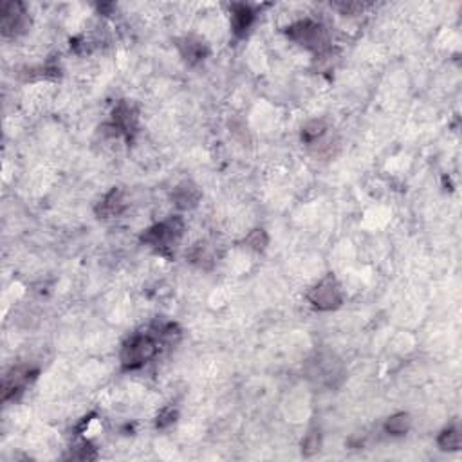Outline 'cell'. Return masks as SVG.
I'll list each match as a JSON object with an SVG mask.
<instances>
[{
    "label": "cell",
    "instance_id": "17",
    "mask_svg": "<svg viewBox=\"0 0 462 462\" xmlns=\"http://www.w3.org/2000/svg\"><path fill=\"white\" fill-rule=\"evenodd\" d=\"M188 258H190V262L202 265L206 260H210L211 256H210V253H208V249L204 244H197V246H194V249L188 253Z\"/></svg>",
    "mask_w": 462,
    "mask_h": 462
},
{
    "label": "cell",
    "instance_id": "15",
    "mask_svg": "<svg viewBox=\"0 0 462 462\" xmlns=\"http://www.w3.org/2000/svg\"><path fill=\"white\" fill-rule=\"evenodd\" d=\"M269 242V237L264 230H253L246 239H244V244L251 248L253 251H264L265 246Z\"/></svg>",
    "mask_w": 462,
    "mask_h": 462
},
{
    "label": "cell",
    "instance_id": "3",
    "mask_svg": "<svg viewBox=\"0 0 462 462\" xmlns=\"http://www.w3.org/2000/svg\"><path fill=\"white\" fill-rule=\"evenodd\" d=\"M286 34L293 40V42H296L298 46L307 47V49L324 51L325 42H327V33H325L324 25L311 20V18L294 22L293 25L287 27Z\"/></svg>",
    "mask_w": 462,
    "mask_h": 462
},
{
    "label": "cell",
    "instance_id": "7",
    "mask_svg": "<svg viewBox=\"0 0 462 462\" xmlns=\"http://www.w3.org/2000/svg\"><path fill=\"white\" fill-rule=\"evenodd\" d=\"M112 125L118 131V134L131 138L138 126V112L128 101H119L116 109L112 110Z\"/></svg>",
    "mask_w": 462,
    "mask_h": 462
},
{
    "label": "cell",
    "instance_id": "13",
    "mask_svg": "<svg viewBox=\"0 0 462 462\" xmlns=\"http://www.w3.org/2000/svg\"><path fill=\"white\" fill-rule=\"evenodd\" d=\"M441 450L444 451H455L461 448V433H458L457 426H450V428L442 430V433L437 439Z\"/></svg>",
    "mask_w": 462,
    "mask_h": 462
},
{
    "label": "cell",
    "instance_id": "9",
    "mask_svg": "<svg viewBox=\"0 0 462 462\" xmlns=\"http://www.w3.org/2000/svg\"><path fill=\"white\" fill-rule=\"evenodd\" d=\"M177 47L181 51L183 58H185L190 65H195V63L202 62V60L208 56V46L202 42L201 38L185 37L181 38V40H177Z\"/></svg>",
    "mask_w": 462,
    "mask_h": 462
},
{
    "label": "cell",
    "instance_id": "12",
    "mask_svg": "<svg viewBox=\"0 0 462 462\" xmlns=\"http://www.w3.org/2000/svg\"><path fill=\"white\" fill-rule=\"evenodd\" d=\"M410 426H412V419L404 412L395 414V416H392L390 419L385 423V430H387V433H390V435H404V433L410 430Z\"/></svg>",
    "mask_w": 462,
    "mask_h": 462
},
{
    "label": "cell",
    "instance_id": "16",
    "mask_svg": "<svg viewBox=\"0 0 462 462\" xmlns=\"http://www.w3.org/2000/svg\"><path fill=\"white\" fill-rule=\"evenodd\" d=\"M319 444H322V437H319V433L309 432L307 433V437L303 439V442H302V454L307 455V457H311V455H315L316 451L319 450Z\"/></svg>",
    "mask_w": 462,
    "mask_h": 462
},
{
    "label": "cell",
    "instance_id": "6",
    "mask_svg": "<svg viewBox=\"0 0 462 462\" xmlns=\"http://www.w3.org/2000/svg\"><path fill=\"white\" fill-rule=\"evenodd\" d=\"M37 374L38 370L31 369V367L27 365L13 367L4 378V385H2V400L4 401L15 400L18 394L24 392V388L27 387L31 381L37 379Z\"/></svg>",
    "mask_w": 462,
    "mask_h": 462
},
{
    "label": "cell",
    "instance_id": "19",
    "mask_svg": "<svg viewBox=\"0 0 462 462\" xmlns=\"http://www.w3.org/2000/svg\"><path fill=\"white\" fill-rule=\"evenodd\" d=\"M334 8L340 9L343 15H357L363 9V4H359V2H341V4H334Z\"/></svg>",
    "mask_w": 462,
    "mask_h": 462
},
{
    "label": "cell",
    "instance_id": "18",
    "mask_svg": "<svg viewBox=\"0 0 462 462\" xmlns=\"http://www.w3.org/2000/svg\"><path fill=\"white\" fill-rule=\"evenodd\" d=\"M176 417L177 412L173 408H164L163 412L159 414V417H157V428H166V426L173 425V423H176Z\"/></svg>",
    "mask_w": 462,
    "mask_h": 462
},
{
    "label": "cell",
    "instance_id": "4",
    "mask_svg": "<svg viewBox=\"0 0 462 462\" xmlns=\"http://www.w3.org/2000/svg\"><path fill=\"white\" fill-rule=\"evenodd\" d=\"M307 300L318 311H332L343 303V293H341V286L338 284L336 278L325 277L309 291Z\"/></svg>",
    "mask_w": 462,
    "mask_h": 462
},
{
    "label": "cell",
    "instance_id": "11",
    "mask_svg": "<svg viewBox=\"0 0 462 462\" xmlns=\"http://www.w3.org/2000/svg\"><path fill=\"white\" fill-rule=\"evenodd\" d=\"M123 210H125V199H123L121 190L114 188L98 204L96 213L100 219H110V217H116V215L121 213Z\"/></svg>",
    "mask_w": 462,
    "mask_h": 462
},
{
    "label": "cell",
    "instance_id": "1",
    "mask_svg": "<svg viewBox=\"0 0 462 462\" xmlns=\"http://www.w3.org/2000/svg\"><path fill=\"white\" fill-rule=\"evenodd\" d=\"M183 231H185V223L181 217H169L163 223L148 227L141 235V242L152 246L161 255L170 256L176 249V244L181 240Z\"/></svg>",
    "mask_w": 462,
    "mask_h": 462
},
{
    "label": "cell",
    "instance_id": "2",
    "mask_svg": "<svg viewBox=\"0 0 462 462\" xmlns=\"http://www.w3.org/2000/svg\"><path fill=\"white\" fill-rule=\"evenodd\" d=\"M159 352V338L156 334H134L123 343L121 365L125 370H138Z\"/></svg>",
    "mask_w": 462,
    "mask_h": 462
},
{
    "label": "cell",
    "instance_id": "14",
    "mask_svg": "<svg viewBox=\"0 0 462 462\" xmlns=\"http://www.w3.org/2000/svg\"><path fill=\"white\" fill-rule=\"evenodd\" d=\"M325 131H327V126H325V123L322 121V119L309 121L302 128V141L312 145L315 141H318V139L325 134Z\"/></svg>",
    "mask_w": 462,
    "mask_h": 462
},
{
    "label": "cell",
    "instance_id": "10",
    "mask_svg": "<svg viewBox=\"0 0 462 462\" xmlns=\"http://www.w3.org/2000/svg\"><path fill=\"white\" fill-rule=\"evenodd\" d=\"M172 201L177 208L181 210H188V208L197 206V202L201 201V190L192 181H185L173 190Z\"/></svg>",
    "mask_w": 462,
    "mask_h": 462
},
{
    "label": "cell",
    "instance_id": "5",
    "mask_svg": "<svg viewBox=\"0 0 462 462\" xmlns=\"http://www.w3.org/2000/svg\"><path fill=\"white\" fill-rule=\"evenodd\" d=\"M0 18H2V34L4 37H18L29 25L27 13H25L24 4H20V2H4L2 11H0Z\"/></svg>",
    "mask_w": 462,
    "mask_h": 462
},
{
    "label": "cell",
    "instance_id": "8",
    "mask_svg": "<svg viewBox=\"0 0 462 462\" xmlns=\"http://www.w3.org/2000/svg\"><path fill=\"white\" fill-rule=\"evenodd\" d=\"M253 22H255V11L248 4L231 6V31L235 37H246Z\"/></svg>",
    "mask_w": 462,
    "mask_h": 462
}]
</instances>
